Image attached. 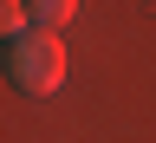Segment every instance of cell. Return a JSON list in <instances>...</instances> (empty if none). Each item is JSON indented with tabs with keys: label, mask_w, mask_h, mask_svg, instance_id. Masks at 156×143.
Listing matches in <instances>:
<instances>
[{
	"label": "cell",
	"mask_w": 156,
	"mask_h": 143,
	"mask_svg": "<svg viewBox=\"0 0 156 143\" xmlns=\"http://www.w3.org/2000/svg\"><path fill=\"white\" fill-rule=\"evenodd\" d=\"M7 78L26 98H52L58 85H65V46H58L52 33H26L7 46Z\"/></svg>",
	"instance_id": "1"
},
{
	"label": "cell",
	"mask_w": 156,
	"mask_h": 143,
	"mask_svg": "<svg viewBox=\"0 0 156 143\" xmlns=\"http://www.w3.org/2000/svg\"><path fill=\"white\" fill-rule=\"evenodd\" d=\"M72 13H78L72 0H39V7H33V33H52V39H58V26H65Z\"/></svg>",
	"instance_id": "2"
}]
</instances>
